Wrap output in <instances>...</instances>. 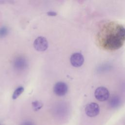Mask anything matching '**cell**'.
<instances>
[{
  "label": "cell",
  "instance_id": "1",
  "mask_svg": "<svg viewBox=\"0 0 125 125\" xmlns=\"http://www.w3.org/2000/svg\"><path fill=\"white\" fill-rule=\"evenodd\" d=\"M98 41L101 47L105 49H118L125 41V29L122 25L110 23L98 34Z\"/></svg>",
  "mask_w": 125,
  "mask_h": 125
},
{
  "label": "cell",
  "instance_id": "2",
  "mask_svg": "<svg viewBox=\"0 0 125 125\" xmlns=\"http://www.w3.org/2000/svg\"><path fill=\"white\" fill-rule=\"evenodd\" d=\"M33 45L36 50L38 51H44L48 48V42L45 38L40 36L35 39Z\"/></svg>",
  "mask_w": 125,
  "mask_h": 125
},
{
  "label": "cell",
  "instance_id": "3",
  "mask_svg": "<svg viewBox=\"0 0 125 125\" xmlns=\"http://www.w3.org/2000/svg\"><path fill=\"white\" fill-rule=\"evenodd\" d=\"M95 98L99 101H104L107 100L109 97V92L108 89L104 86L97 88L94 93Z\"/></svg>",
  "mask_w": 125,
  "mask_h": 125
},
{
  "label": "cell",
  "instance_id": "4",
  "mask_svg": "<svg viewBox=\"0 0 125 125\" xmlns=\"http://www.w3.org/2000/svg\"><path fill=\"white\" fill-rule=\"evenodd\" d=\"M85 112L86 114L89 117H95L99 113V106L95 103H91L88 104L85 107Z\"/></svg>",
  "mask_w": 125,
  "mask_h": 125
},
{
  "label": "cell",
  "instance_id": "5",
  "mask_svg": "<svg viewBox=\"0 0 125 125\" xmlns=\"http://www.w3.org/2000/svg\"><path fill=\"white\" fill-rule=\"evenodd\" d=\"M54 92L58 96H62L66 94L68 90L66 84L63 82H58L54 86Z\"/></svg>",
  "mask_w": 125,
  "mask_h": 125
},
{
  "label": "cell",
  "instance_id": "6",
  "mask_svg": "<svg viewBox=\"0 0 125 125\" xmlns=\"http://www.w3.org/2000/svg\"><path fill=\"white\" fill-rule=\"evenodd\" d=\"M84 58L82 54L75 53L73 54L70 58L71 64L75 67H80L83 63Z\"/></svg>",
  "mask_w": 125,
  "mask_h": 125
},
{
  "label": "cell",
  "instance_id": "7",
  "mask_svg": "<svg viewBox=\"0 0 125 125\" xmlns=\"http://www.w3.org/2000/svg\"><path fill=\"white\" fill-rule=\"evenodd\" d=\"M121 104V99L117 96L112 97L109 101V106L112 108L118 107Z\"/></svg>",
  "mask_w": 125,
  "mask_h": 125
},
{
  "label": "cell",
  "instance_id": "8",
  "mask_svg": "<svg viewBox=\"0 0 125 125\" xmlns=\"http://www.w3.org/2000/svg\"><path fill=\"white\" fill-rule=\"evenodd\" d=\"M23 91H24V88H23V87H22L21 86L17 88L15 90V91L14 92V93L13 94V96H12L13 99H14V100L16 99L23 92Z\"/></svg>",
  "mask_w": 125,
  "mask_h": 125
},
{
  "label": "cell",
  "instance_id": "9",
  "mask_svg": "<svg viewBox=\"0 0 125 125\" xmlns=\"http://www.w3.org/2000/svg\"><path fill=\"white\" fill-rule=\"evenodd\" d=\"M9 30L7 27L2 26L0 27V38L5 37L8 33Z\"/></svg>",
  "mask_w": 125,
  "mask_h": 125
},
{
  "label": "cell",
  "instance_id": "10",
  "mask_svg": "<svg viewBox=\"0 0 125 125\" xmlns=\"http://www.w3.org/2000/svg\"><path fill=\"white\" fill-rule=\"evenodd\" d=\"M16 65L17 67H20L22 68L23 66H24L25 61L23 58H19L16 60Z\"/></svg>",
  "mask_w": 125,
  "mask_h": 125
},
{
  "label": "cell",
  "instance_id": "11",
  "mask_svg": "<svg viewBox=\"0 0 125 125\" xmlns=\"http://www.w3.org/2000/svg\"><path fill=\"white\" fill-rule=\"evenodd\" d=\"M32 104L35 110H37L42 107V104L37 101L33 102Z\"/></svg>",
  "mask_w": 125,
  "mask_h": 125
},
{
  "label": "cell",
  "instance_id": "12",
  "mask_svg": "<svg viewBox=\"0 0 125 125\" xmlns=\"http://www.w3.org/2000/svg\"><path fill=\"white\" fill-rule=\"evenodd\" d=\"M14 0H0V4H6V3H14Z\"/></svg>",
  "mask_w": 125,
  "mask_h": 125
},
{
  "label": "cell",
  "instance_id": "13",
  "mask_svg": "<svg viewBox=\"0 0 125 125\" xmlns=\"http://www.w3.org/2000/svg\"><path fill=\"white\" fill-rule=\"evenodd\" d=\"M47 14L49 16H56L57 15V13L54 11H48L47 12Z\"/></svg>",
  "mask_w": 125,
  "mask_h": 125
},
{
  "label": "cell",
  "instance_id": "14",
  "mask_svg": "<svg viewBox=\"0 0 125 125\" xmlns=\"http://www.w3.org/2000/svg\"><path fill=\"white\" fill-rule=\"evenodd\" d=\"M21 125H34V124H33V123H31L30 122H26L23 123Z\"/></svg>",
  "mask_w": 125,
  "mask_h": 125
}]
</instances>
